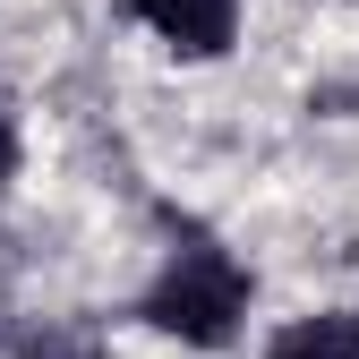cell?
<instances>
[{"label":"cell","instance_id":"obj_1","mask_svg":"<svg viewBox=\"0 0 359 359\" xmlns=\"http://www.w3.org/2000/svg\"><path fill=\"white\" fill-rule=\"evenodd\" d=\"M240 317H248V274L222 248H180L171 265H163V283L146 291V325H163V334H180V342H197V351H214V342H231L240 334Z\"/></svg>","mask_w":359,"mask_h":359},{"label":"cell","instance_id":"obj_2","mask_svg":"<svg viewBox=\"0 0 359 359\" xmlns=\"http://www.w3.org/2000/svg\"><path fill=\"white\" fill-rule=\"evenodd\" d=\"M163 43H180V52H197V60H214L222 43H231V26H240V0H128Z\"/></svg>","mask_w":359,"mask_h":359},{"label":"cell","instance_id":"obj_4","mask_svg":"<svg viewBox=\"0 0 359 359\" xmlns=\"http://www.w3.org/2000/svg\"><path fill=\"white\" fill-rule=\"evenodd\" d=\"M9 163H18V137H9V120H0V189H9Z\"/></svg>","mask_w":359,"mask_h":359},{"label":"cell","instance_id":"obj_3","mask_svg":"<svg viewBox=\"0 0 359 359\" xmlns=\"http://www.w3.org/2000/svg\"><path fill=\"white\" fill-rule=\"evenodd\" d=\"M274 359H359V317H308L274 342Z\"/></svg>","mask_w":359,"mask_h":359}]
</instances>
